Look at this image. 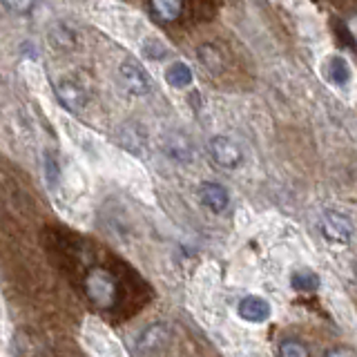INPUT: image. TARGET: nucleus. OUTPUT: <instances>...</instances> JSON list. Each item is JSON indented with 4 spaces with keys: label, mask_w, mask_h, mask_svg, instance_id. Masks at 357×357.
<instances>
[{
    "label": "nucleus",
    "mask_w": 357,
    "mask_h": 357,
    "mask_svg": "<svg viewBox=\"0 0 357 357\" xmlns=\"http://www.w3.org/2000/svg\"><path fill=\"white\" fill-rule=\"evenodd\" d=\"M85 295L96 308L100 310L112 308L116 304V297H119V286H116L114 275L100 266L92 268V271L85 275Z\"/></svg>",
    "instance_id": "nucleus-1"
},
{
    "label": "nucleus",
    "mask_w": 357,
    "mask_h": 357,
    "mask_svg": "<svg viewBox=\"0 0 357 357\" xmlns=\"http://www.w3.org/2000/svg\"><path fill=\"white\" fill-rule=\"evenodd\" d=\"M208 150L212 161L219 167H226V170H234V167L243 163V152L230 137H212L208 143Z\"/></svg>",
    "instance_id": "nucleus-2"
},
{
    "label": "nucleus",
    "mask_w": 357,
    "mask_h": 357,
    "mask_svg": "<svg viewBox=\"0 0 357 357\" xmlns=\"http://www.w3.org/2000/svg\"><path fill=\"white\" fill-rule=\"evenodd\" d=\"M319 230L324 234V239L331 241V243H349L353 237V223L351 219L342 215V212H335L328 210L326 215L321 217L319 221Z\"/></svg>",
    "instance_id": "nucleus-3"
},
{
    "label": "nucleus",
    "mask_w": 357,
    "mask_h": 357,
    "mask_svg": "<svg viewBox=\"0 0 357 357\" xmlns=\"http://www.w3.org/2000/svg\"><path fill=\"white\" fill-rule=\"evenodd\" d=\"M119 78L123 87L128 89L134 96H143L150 92V78L145 74V70L134 61H123L119 67Z\"/></svg>",
    "instance_id": "nucleus-4"
},
{
    "label": "nucleus",
    "mask_w": 357,
    "mask_h": 357,
    "mask_svg": "<svg viewBox=\"0 0 357 357\" xmlns=\"http://www.w3.org/2000/svg\"><path fill=\"white\" fill-rule=\"evenodd\" d=\"M239 317L245 321H252V324H261L271 317V304L264 299V297H257V295H248L239 301L237 306Z\"/></svg>",
    "instance_id": "nucleus-5"
},
{
    "label": "nucleus",
    "mask_w": 357,
    "mask_h": 357,
    "mask_svg": "<svg viewBox=\"0 0 357 357\" xmlns=\"http://www.w3.org/2000/svg\"><path fill=\"white\" fill-rule=\"evenodd\" d=\"M199 199H201V204H204L206 208H210L212 212H223L228 208L230 204V195H228V190L219 185V183H212V181H206V183H201L199 188Z\"/></svg>",
    "instance_id": "nucleus-6"
},
{
    "label": "nucleus",
    "mask_w": 357,
    "mask_h": 357,
    "mask_svg": "<svg viewBox=\"0 0 357 357\" xmlns=\"http://www.w3.org/2000/svg\"><path fill=\"white\" fill-rule=\"evenodd\" d=\"M170 342V328L165 326V324H154V326L145 328L141 333V337L137 342L139 351H161L163 346Z\"/></svg>",
    "instance_id": "nucleus-7"
},
{
    "label": "nucleus",
    "mask_w": 357,
    "mask_h": 357,
    "mask_svg": "<svg viewBox=\"0 0 357 357\" xmlns=\"http://www.w3.org/2000/svg\"><path fill=\"white\" fill-rule=\"evenodd\" d=\"M56 94H59L61 103L72 112H81L87 103L85 92L74 81H63L61 85H56Z\"/></svg>",
    "instance_id": "nucleus-8"
},
{
    "label": "nucleus",
    "mask_w": 357,
    "mask_h": 357,
    "mask_svg": "<svg viewBox=\"0 0 357 357\" xmlns=\"http://www.w3.org/2000/svg\"><path fill=\"white\" fill-rule=\"evenodd\" d=\"M152 14L161 22H174L183 14V0H150Z\"/></svg>",
    "instance_id": "nucleus-9"
},
{
    "label": "nucleus",
    "mask_w": 357,
    "mask_h": 357,
    "mask_svg": "<svg viewBox=\"0 0 357 357\" xmlns=\"http://www.w3.org/2000/svg\"><path fill=\"white\" fill-rule=\"evenodd\" d=\"M165 152L176 161H192V145L181 134H174V137L165 141Z\"/></svg>",
    "instance_id": "nucleus-10"
},
{
    "label": "nucleus",
    "mask_w": 357,
    "mask_h": 357,
    "mask_svg": "<svg viewBox=\"0 0 357 357\" xmlns=\"http://www.w3.org/2000/svg\"><path fill=\"white\" fill-rule=\"evenodd\" d=\"M165 78H167V83H170L172 87L183 89V87H188L190 83H192V72H190V67L185 63L176 61L165 70Z\"/></svg>",
    "instance_id": "nucleus-11"
},
{
    "label": "nucleus",
    "mask_w": 357,
    "mask_h": 357,
    "mask_svg": "<svg viewBox=\"0 0 357 357\" xmlns=\"http://www.w3.org/2000/svg\"><path fill=\"white\" fill-rule=\"evenodd\" d=\"M279 357H310V351L304 342L295 337H286L279 342Z\"/></svg>",
    "instance_id": "nucleus-12"
},
{
    "label": "nucleus",
    "mask_w": 357,
    "mask_h": 357,
    "mask_svg": "<svg viewBox=\"0 0 357 357\" xmlns=\"http://www.w3.org/2000/svg\"><path fill=\"white\" fill-rule=\"evenodd\" d=\"M293 288L299 293H312V290L319 288V277L310 271H297L293 275Z\"/></svg>",
    "instance_id": "nucleus-13"
},
{
    "label": "nucleus",
    "mask_w": 357,
    "mask_h": 357,
    "mask_svg": "<svg viewBox=\"0 0 357 357\" xmlns=\"http://www.w3.org/2000/svg\"><path fill=\"white\" fill-rule=\"evenodd\" d=\"M328 72H331L333 83L344 85L346 81H349V76H351V67L342 59V56H333V59L328 61Z\"/></svg>",
    "instance_id": "nucleus-14"
},
{
    "label": "nucleus",
    "mask_w": 357,
    "mask_h": 357,
    "mask_svg": "<svg viewBox=\"0 0 357 357\" xmlns=\"http://www.w3.org/2000/svg\"><path fill=\"white\" fill-rule=\"evenodd\" d=\"M43 165H45V176H47L50 185L54 188L59 183L61 178V167H59V159L52 154V152H45V159H43Z\"/></svg>",
    "instance_id": "nucleus-15"
},
{
    "label": "nucleus",
    "mask_w": 357,
    "mask_h": 357,
    "mask_svg": "<svg viewBox=\"0 0 357 357\" xmlns=\"http://www.w3.org/2000/svg\"><path fill=\"white\" fill-rule=\"evenodd\" d=\"M0 3L5 5V9H9L11 14L16 16H27L29 11L36 5V0H0Z\"/></svg>",
    "instance_id": "nucleus-16"
},
{
    "label": "nucleus",
    "mask_w": 357,
    "mask_h": 357,
    "mask_svg": "<svg viewBox=\"0 0 357 357\" xmlns=\"http://www.w3.org/2000/svg\"><path fill=\"white\" fill-rule=\"evenodd\" d=\"M324 357H357L351 349H344V346H335V349H328L324 353Z\"/></svg>",
    "instance_id": "nucleus-17"
},
{
    "label": "nucleus",
    "mask_w": 357,
    "mask_h": 357,
    "mask_svg": "<svg viewBox=\"0 0 357 357\" xmlns=\"http://www.w3.org/2000/svg\"><path fill=\"white\" fill-rule=\"evenodd\" d=\"M355 273H357V268H355Z\"/></svg>",
    "instance_id": "nucleus-18"
}]
</instances>
